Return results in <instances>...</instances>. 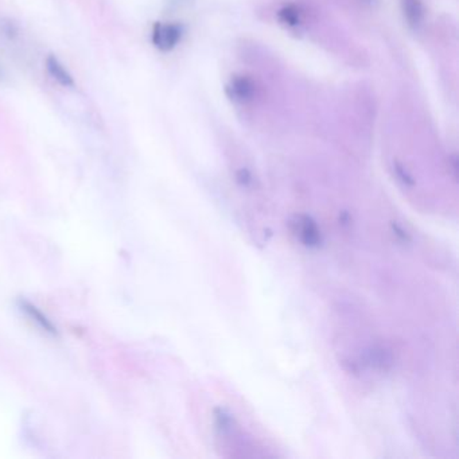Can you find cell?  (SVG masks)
<instances>
[{
  "label": "cell",
  "mask_w": 459,
  "mask_h": 459,
  "mask_svg": "<svg viewBox=\"0 0 459 459\" xmlns=\"http://www.w3.org/2000/svg\"><path fill=\"white\" fill-rule=\"evenodd\" d=\"M230 96L236 101L244 103L251 100L254 94V85L252 80L245 76H239L232 80L230 85Z\"/></svg>",
  "instance_id": "4"
},
{
  "label": "cell",
  "mask_w": 459,
  "mask_h": 459,
  "mask_svg": "<svg viewBox=\"0 0 459 459\" xmlns=\"http://www.w3.org/2000/svg\"><path fill=\"white\" fill-rule=\"evenodd\" d=\"M279 18L283 24H288V26H297L299 24V11L293 6L286 7L279 12Z\"/></svg>",
  "instance_id": "7"
},
{
  "label": "cell",
  "mask_w": 459,
  "mask_h": 459,
  "mask_svg": "<svg viewBox=\"0 0 459 459\" xmlns=\"http://www.w3.org/2000/svg\"><path fill=\"white\" fill-rule=\"evenodd\" d=\"M401 7L404 17L407 19L408 24L417 28L424 18V7L420 0H401Z\"/></svg>",
  "instance_id": "5"
},
{
  "label": "cell",
  "mask_w": 459,
  "mask_h": 459,
  "mask_svg": "<svg viewBox=\"0 0 459 459\" xmlns=\"http://www.w3.org/2000/svg\"><path fill=\"white\" fill-rule=\"evenodd\" d=\"M237 178H239V181L243 184H250V181H251V175H250V173L247 170H240L239 174H237Z\"/></svg>",
  "instance_id": "9"
},
{
  "label": "cell",
  "mask_w": 459,
  "mask_h": 459,
  "mask_svg": "<svg viewBox=\"0 0 459 459\" xmlns=\"http://www.w3.org/2000/svg\"><path fill=\"white\" fill-rule=\"evenodd\" d=\"M21 310L24 311L28 317H31L33 321L35 320V322H37V323H38L45 331H49V333H51V334H55V333H57L55 329H54V326H53L50 322L47 321L46 317H44L41 311L37 310V307L31 306V304L27 303V302H21Z\"/></svg>",
  "instance_id": "6"
},
{
  "label": "cell",
  "mask_w": 459,
  "mask_h": 459,
  "mask_svg": "<svg viewBox=\"0 0 459 459\" xmlns=\"http://www.w3.org/2000/svg\"><path fill=\"white\" fill-rule=\"evenodd\" d=\"M46 69L47 73L50 74V77H51L54 81H57L60 85H62V87H65V88H71V87H74V80H73V77H71L69 70L67 69V68L61 64V61H60L55 55L50 54V55L47 57Z\"/></svg>",
  "instance_id": "3"
},
{
  "label": "cell",
  "mask_w": 459,
  "mask_h": 459,
  "mask_svg": "<svg viewBox=\"0 0 459 459\" xmlns=\"http://www.w3.org/2000/svg\"><path fill=\"white\" fill-rule=\"evenodd\" d=\"M182 38V27L177 24L157 22L153 27V45L161 51H171Z\"/></svg>",
  "instance_id": "1"
},
{
  "label": "cell",
  "mask_w": 459,
  "mask_h": 459,
  "mask_svg": "<svg viewBox=\"0 0 459 459\" xmlns=\"http://www.w3.org/2000/svg\"><path fill=\"white\" fill-rule=\"evenodd\" d=\"M293 230L303 243V245L309 248H317L322 243L321 230L318 228L317 223L309 216H297L295 220L291 223Z\"/></svg>",
  "instance_id": "2"
},
{
  "label": "cell",
  "mask_w": 459,
  "mask_h": 459,
  "mask_svg": "<svg viewBox=\"0 0 459 459\" xmlns=\"http://www.w3.org/2000/svg\"><path fill=\"white\" fill-rule=\"evenodd\" d=\"M1 27H3V33L10 37V38H14L18 33V28L17 26L12 24V22H7V24H1Z\"/></svg>",
  "instance_id": "8"
}]
</instances>
